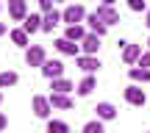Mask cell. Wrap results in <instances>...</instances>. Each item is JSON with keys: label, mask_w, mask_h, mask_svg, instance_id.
Listing matches in <instances>:
<instances>
[{"label": "cell", "mask_w": 150, "mask_h": 133, "mask_svg": "<svg viewBox=\"0 0 150 133\" xmlns=\"http://www.w3.org/2000/svg\"><path fill=\"white\" fill-rule=\"evenodd\" d=\"M61 20L67 22V25H75V22H83L86 20V8L81 3H72V6H67L64 11H61Z\"/></svg>", "instance_id": "obj_1"}, {"label": "cell", "mask_w": 150, "mask_h": 133, "mask_svg": "<svg viewBox=\"0 0 150 133\" xmlns=\"http://www.w3.org/2000/svg\"><path fill=\"white\" fill-rule=\"evenodd\" d=\"M45 47L42 44H31V47H25V64L28 67H42L45 64Z\"/></svg>", "instance_id": "obj_2"}, {"label": "cell", "mask_w": 150, "mask_h": 133, "mask_svg": "<svg viewBox=\"0 0 150 133\" xmlns=\"http://www.w3.org/2000/svg\"><path fill=\"white\" fill-rule=\"evenodd\" d=\"M42 69V75L47 80H53V78H61V75H64V64H61L59 58H45V64L39 67Z\"/></svg>", "instance_id": "obj_3"}, {"label": "cell", "mask_w": 150, "mask_h": 133, "mask_svg": "<svg viewBox=\"0 0 150 133\" xmlns=\"http://www.w3.org/2000/svg\"><path fill=\"white\" fill-rule=\"evenodd\" d=\"M75 64H78V69H83V72H97V69L103 67L100 58H97V56H89V53L75 56Z\"/></svg>", "instance_id": "obj_4"}, {"label": "cell", "mask_w": 150, "mask_h": 133, "mask_svg": "<svg viewBox=\"0 0 150 133\" xmlns=\"http://www.w3.org/2000/svg\"><path fill=\"white\" fill-rule=\"evenodd\" d=\"M125 100H128L131 106L142 108V106H145V103H147V94H145V91L139 89V86H136V80H134V83H131L128 89H125Z\"/></svg>", "instance_id": "obj_5"}, {"label": "cell", "mask_w": 150, "mask_h": 133, "mask_svg": "<svg viewBox=\"0 0 150 133\" xmlns=\"http://www.w3.org/2000/svg\"><path fill=\"white\" fill-rule=\"evenodd\" d=\"M56 50H59L61 56H81V44L78 42H72V39H67V36H61V39H56Z\"/></svg>", "instance_id": "obj_6"}, {"label": "cell", "mask_w": 150, "mask_h": 133, "mask_svg": "<svg viewBox=\"0 0 150 133\" xmlns=\"http://www.w3.org/2000/svg\"><path fill=\"white\" fill-rule=\"evenodd\" d=\"M50 111H53V103H50V97H42V94L33 97V114H36L39 119H47Z\"/></svg>", "instance_id": "obj_7"}, {"label": "cell", "mask_w": 150, "mask_h": 133, "mask_svg": "<svg viewBox=\"0 0 150 133\" xmlns=\"http://www.w3.org/2000/svg\"><path fill=\"white\" fill-rule=\"evenodd\" d=\"M8 17L14 22H22L28 17V6H25V0H8Z\"/></svg>", "instance_id": "obj_8"}, {"label": "cell", "mask_w": 150, "mask_h": 133, "mask_svg": "<svg viewBox=\"0 0 150 133\" xmlns=\"http://www.w3.org/2000/svg\"><path fill=\"white\" fill-rule=\"evenodd\" d=\"M59 22H64V20H61V11H56V8L45 11V14H42V31L45 33H53V28L59 25Z\"/></svg>", "instance_id": "obj_9"}, {"label": "cell", "mask_w": 150, "mask_h": 133, "mask_svg": "<svg viewBox=\"0 0 150 133\" xmlns=\"http://www.w3.org/2000/svg\"><path fill=\"white\" fill-rule=\"evenodd\" d=\"M86 25H89V31H92V33H97V36H106V31H108V25L100 20V14H97V11L86 14Z\"/></svg>", "instance_id": "obj_10"}, {"label": "cell", "mask_w": 150, "mask_h": 133, "mask_svg": "<svg viewBox=\"0 0 150 133\" xmlns=\"http://www.w3.org/2000/svg\"><path fill=\"white\" fill-rule=\"evenodd\" d=\"M97 50H100V36L89 31L83 39H81V53H89V56H95Z\"/></svg>", "instance_id": "obj_11"}, {"label": "cell", "mask_w": 150, "mask_h": 133, "mask_svg": "<svg viewBox=\"0 0 150 133\" xmlns=\"http://www.w3.org/2000/svg\"><path fill=\"white\" fill-rule=\"evenodd\" d=\"M50 103H53V108H59V111H70V108L75 106L67 91H53V94H50Z\"/></svg>", "instance_id": "obj_12"}, {"label": "cell", "mask_w": 150, "mask_h": 133, "mask_svg": "<svg viewBox=\"0 0 150 133\" xmlns=\"http://www.w3.org/2000/svg\"><path fill=\"white\" fill-rule=\"evenodd\" d=\"M97 14H100V20L106 22V25H114V22H120V11L114 8V6L100 3V6H97Z\"/></svg>", "instance_id": "obj_13"}, {"label": "cell", "mask_w": 150, "mask_h": 133, "mask_svg": "<svg viewBox=\"0 0 150 133\" xmlns=\"http://www.w3.org/2000/svg\"><path fill=\"white\" fill-rule=\"evenodd\" d=\"M95 89H97V80H95V75H92V72H86V78L81 80L78 86H75V91H78V97H89V94H92Z\"/></svg>", "instance_id": "obj_14"}, {"label": "cell", "mask_w": 150, "mask_h": 133, "mask_svg": "<svg viewBox=\"0 0 150 133\" xmlns=\"http://www.w3.org/2000/svg\"><path fill=\"white\" fill-rule=\"evenodd\" d=\"M139 56H142V44H125L122 47V61L125 64H139Z\"/></svg>", "instance_id": "obj_15"}, {"label": "cell", "mask_w": 150, "mask_h": 133, "mask_svg": "<svg viewBox=\"0 0 150 133\" xmlns=\"http://www.w3.org/2000/svg\"><path fill=\"white\" fill-rule=\"evenodd\" d=\"M95 114H97V117L103 119V122H108V119H114V117H117V108H114L111 103H97Z\"/></svg>", "instance_id": "obj_16"}, {"label": "cell", "mask_w": 150, "mask_h": 133, "mask_svg": "<svg viewBox=\"0 0 150 133\" xmlns=\"http://www.w3.org/2000/svg\"><path fill=\"white\" fill-rule=\"evenodd\" d=\"M22 28H25L28 33H36V31H42V14H28L25 20H22Z\"/></svg>", "instance_id": "obj_17"}, {"label": "cell", "mask_w": 150, "mask_h": 133, "mask_svg": "<svg viewBox=\"0 0 150 133\" xmlns=\"http://www.w3.org/2000/svg\"><path fill=\"white\" fill-rule=\"evenodd\" d=\"M86 33H89V31H86V28L81 25V22H75V25H67V33H64V36H67V39H72V42H78V44H81V39H83Z\"/></svg>", "instance_id": "obj_18"}, {"label": "cell", "mask_w": 150, "mask_h": 133, "mask_svg": "<svg viewBox=\"0 0 150 133\" xmlns=\"http://www.w3.org/2000/svg\"><path fill=\"white\" fill-rule=\"evenodd\" d=\"M131 80L136 83H150V67H131Z\"/></svg>", "instance_id": "obj_19"}, {"label": "cell", "mask_w": 150, "mask_h": 133, "mask_svg": "<svg viewBox=\"0 0 150 133\" xmlns=\"http://www.w3.org/2000/svg\"><path fill=\"white\" fill-rule=\"evenodd\" d=\"M28 39H31V33H28L25 28H14V31H11V42H14L17 47H28Z\"/></svg>", "instance_id": "obj_20"}, {"label": "cell", "mask_w": 150, "mask_h": 133, "mask_svg": "<svg viewBox=\"0 0 150 133\" xmlns=\"http://www.w3.org/2000/svg\"><path fill=\"white\" fill-rule=\"evenodd\" d=\"M50 89H53V91H67V94H70L75 86H72V80H67L64 75H61V78H53V80H50Z\"/></svg>", "instance_id": "obj_21"}, {"label": "cell", "mask_w": 150, "mask_h": 133, "mask_svg": "<svg viewBox=\"0 0 150 133\" xmlns=\"http://www.w3.org/2000/svg\"><path fill=\"white\" fill-rule=\"evenodd\" d=\"M17 80H20V75L11 72V69H6V72H0V89H8V86H14Z\"/></svg>", "instance_id": "obj_22"}, {"label": "cell", "mask_w": 150, "mask_h": 133, "mask_svg": "<svg viewBox=\"0 0 150 133\" xmlns=\"http://www.w3.org/2000/svg\"><path fill=\"white\" fill-rule=\"evenodd\" d=\"M70 125L61 122V119H47V133H67Z\"/></svg>", "instance_id": "obj_23"}, {"label": "cell", "mask_w": 150, "mask_h": 133, "mask_svg": "<svg viewBox=\"0 0 150 133\" xmlns=\"http://www.w3.org/2000/svg\"><path fill=\"white\" fill-rule=\"evenodd\" d=\"M83 130H86V133H103V119L97 117V119H92V122H86Z\"/></svg>", "instance_id": "obj_24"}, {"label": "cell", "mask_w": 150, "mask_h": 133, "mask_svg": "<svg viewBox=\"0 0 150 133\" xmlns=\"http://www.w3.org/2000/svg\"><path fill=\"white\" fill-rule=\"evenodd\" d=\"M128 8L131 11H145L147 8V0H128Z\"/></svg>", "instance_id": "obj_25"}, {"label": "cell", "mask_w": 150, "mask_h": 133, "mask_svg": "<svg viewBox=\"0 0 150 133\" xmlns=\"http://www.w3.org/2000/svg\"><path fill=\"white\" fill-rule=\"evenodd\" d=\"M139 67H150V50H147V53H142V56H139Z\"/></svg>", "instance_id": "obj_26"}, {"label": "cell", "mask_w": 150, "mask_h": 133, "mask_svg": "<svg viewBox=\"0 0 150 133\" xmlns=\"http://www.w3.org/2000/svg\"><path fill=\"white\" fill-rule=\"evenodd\" d=\"M53 3H56V0H39V8H42V11H50V8H53Z\"/></svg>", "instance_id": "obj_27"}, {"label": "cell", "mask_w": 150, "mask_h": 133, "mask_svg": "<svg viewBox=\"0 0 150 133\" xmlns=\"http://www.w3.org/2000/svg\"><path fill=\"white\" fill-rule=\"evenodd\" d=\"M6 128H8V119H6V114L0 111V130H6Z\"/></svg>", "instance_id": "obj_28"}, {"label": "cell", "mask_w": 150, "mask_h": 133, "mask_svg": "<svg viewBox=\"0 0 150 133\" xmlns=\"http://www.w3.org/2000/svg\"><path fill=\"white\" fill-rule=\"evenodd\" d=\"M145 25L150 28V8H147V14H145Z\"/></svg>", "instance_id": "obj_29"}, {"label": "cell", "mask_w": 150, "mask_h": 133, "mask_svg": "<svg viewBox=\"0 0 150 133\" xmlns=\"http://www.w3.org/2000/svg\"><path fill=\"white\" fill-rule=\"evenodd\" d=\"M100 3H106V6H114V3H117V0H100Z\"/></svg>", "instance_id": "obj_30"}, {"label": "cell", "mask_w": 150, "mask_h": 133, "mask_svg": "<svg viewBox=\"0 0 150 133\" xmlns=\"http://www.w3.org/2000/svg\"><path fill=\"white\" fill-rule=\"evenodd\" d=\"M3 33H6V22H0V36H3Z\"/></svg>", "instance_id": "obj_31"}, {"label": "cell", "mask_w": 150, "mask_h": 133, "mask_svg": "<svg viewBox=\"0 0 150 133\" xmlns=\"http://www.w3.org/2000/svg\"><path fill=\"white\" fill-rule=\"evenodd\" d=\"M0 103H3V91H0Z\"/></svg>", "instance_id": "obj_32"}, {"label": "cell", "mask_w": 150, "mask_h": 133, "mask_svg": "<svg viewBox=\"0 0 150 133\" xmlns=\"http://www.w3.org/2000/svg\"><path fill=\"white\" fill-rule=\"evenodd\" d=\"M147 47H150V39H147Z\"/></svg>", "instance_id": "obj_33"}, {"label": "cell", "mask_w": 150, "mask_h": 133, "mask_svg": "<svg viewBox=\"0 0 150 133\" xmlns=\"http://www.w3.org/2000/svg\"><path fill=\"white\" fill-rule=\"evenodd\" d=\"M56 3H61V0H56Z\"/></svg>", "instance_id": "obj_34"}, {"label": "cell", "mask_w": 150, "mask_h": 133, "mask_svg": "<svg viewBox=\"0 0 150 133\" xmlns=\"http://www.w3.org/2000/svg\"><path fill=\"white\" fill-rule=\"evenodd\" d=\"M0 8H3V6H0Z\"/></svg>", "instance_id": "obj_35"}]
</instances>
